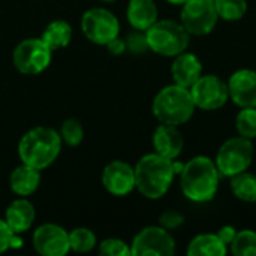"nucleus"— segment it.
<instances>
[{
	"mask_svg": "<svg viewBox=\"0 0 256 256\" xmlns=\"http://www.w3.org/2000/svg\"><path fill=\"white\" fill-rule=\"evenodd\" d=\"M216 234L219 236V238H220V240L228 246V249H230V244L232 243L234 237L237 236V230H236L234 226H231V225H225V226H222Z\"/></svg>",
	"mask_w": 256,
	"mask_h": 256,
	"instance_id": "33",
	"label": "nucleus"
},
{
	"mask_svg": "<svg viewBox=\"0 0 256 256\" xmlns=\"http://www.w3.org/2000/svg\"><path fill=\"white\" fill-rule=\"evenodd\" d=\"M14 232L4 222V219H0V255L4 254L8 249H10Z\"/></svg>",
	"mask_w": 256,
	"mask_h": 256,
	"instance_id": "31",
	"label": "nucleus"
},
{
	"mask_svg": "<svg viewBox=\"0 0 256 256\" xmlns=\"http://www.w3.org/2000/svg\"><path fill=\"white\" fill-rule=\"evenodd\" d=\"M219 21L214 0H188L182 4L180 22L190 36L210 34Z\"/></svg>",
	"mask_w": 256,
	"mask_h": 256,
	"instance_id": "9",
	"label": "nucleus"
},
{
	"mask_svg": "<svg viewBox=\"0 0 256 256\" xmlns=\"http://www.w3.org/2000/svg\"><path fill=\"white\" fill-rule=\"evenodd\" d=\"M228 252V246L219 238V236L210 232L194 237L186 250L189 256H225Z\"/></svg>",
	"mask_w": 256,
	"mask_h": 256,
	"instance_id": "20",
	"label": "nucleus"
},
{
	"mask_svg": "<svg viewBox=\"0 0 256 256\" xmlns=\"http://www.w3.org/2000/svg\"><path fill=\"white\" fill-rule=\"evenodd\" d=\"M132 256H172L176 254V240L164 226L142 228L130 243Z\"/></svg>",
	"mask_w": 256,
	"mask_h": 256,
	"instance_id": "11",
	"label": "nucleus"
},
{
	"mask_svg": "<svg viewBox=\"0 0 256 256\" xmlns=\"http://www.w3.org/2000/svg\"><path fill=\"white\" fill-rule=\"evenodd\" d=\"M40 39L51 51L66 48L72 40V27L64 20H54L45 26Z\"/></svg>",
	"mask_w": 256,
	"mask_h": 256,
	"instance_id": "21",
	"label": "nucleus"
},
{
	"mask_svg": "<svg viewBox=\"0 0 256 256\" xmlns=\"http://www.w3.org/2000/svg\"><path fill=\"white\" fill-rule=\"evenodd\" d=\"M216 12L224 21H238L248 12V0H214Z\"/></svg>",
	"mask_w": 256,
	"mask_h": 256,
	"instance_id": "24",
	"label": "nucleus"
},
{
	"mask_svg": "<svg viewBox=\"0 0 256 256\" xmlns=\"http://www.w3.org/2000/svg\"><path fill=\"white\" fill-rule=\"evenodd\" d=\"M180 189L183 195L196 204L212 201L220 183V172L216 166L214 159L208 156H195L188 160L182 170Z\"/></svg>",
	"mask_w": 256,
	"mask_h": 256,
	"instance_id": "1",
	"label": "nucleus"
},
{
	"mask_svg": "<svg viewBox=\"0 0 256 256\" xmlns=\"http://www.w3.org/2000/svg\"><path fill=\"white\" fill-rule=\"evenodd\" d=\"M81 32L92 44L105 46L120 34V21L106 8H90L81 16Z\"/></svg>",
	"mask_w": 256,
	"mask_h": 256,
	"instance_id": "8",
	"label": "nucleus"
},
{
	"mask_svg": "<svg viewBox=\"0 0 256 256\" xmlns=\"http://www.w3.org/2000/svg\"><path fill=\"white\" fill-rule=\"evenodd\" d=\"M184 216L180 213V212H177V210H166V212H164L162 214H160V218H159V225L160 226H164L165 230H168V231H172V230H177V228H180L183 224H184Z\"/></svg>",
	"mask_w": 256,
	"mask_h": 256,
	"instance_id": "30",
	"label": "nucleus"
},
{
	"mask_svg": "<svg viewBox=\"0 0 256 256\" xmlns=\"http://www.w3.org/2000/svg\"><path fill=\"white\" fill-rule=\"evenodd\" d=\"M135 168V189L147 200H160L170 190L176 172L172 160L156 152L144 154Z\"/></svg>",
	"mask_w": 256,
	"mask_h": 256,
	"instance_id": "3",
	"label": "nucleus"
},
{
	"mask_svg": "<svg viewBox=\"0 0 256 256\" xmlns=\"http://www.w3.org/2000/svg\"><path fill=\"white\" fill-rule=\"evenodd\" d=\"M166 2L171 3V4H180V6H182V4H183L184 2H188V0H166Z\"/></svg>",
	"mask_w": 256,
	"mask_h": 256,
	"instance_id": "34",
	"label": "nucleus"
},
{
	"mask_svg": "<svg viewBox=\"0 0 256 256\" xmlns=\"http://www.w3.org/2000/svg\"><path fill=\"white\" fill-rule=\"evenodd\" d=\"M99 255L102 256H132L130 244L120 238H105L98 244Z\"/></svg>",
	"mask_w": 256,
	"mask_h": 256,
	"instance_id": "28",
	"label": "nucleus"
},
{
	"mask_svg": "<svg viewBox=\"0 0 256 256\" xmlns=\"http://www.w3.org/2000/svg\"><path fill=\"white\" fill-rule=\"evenodd\" d=\"M255 148L254 141L244 136H232L226 140L216 153V166L220 177L232 178L234 176L244 172L250 168Z\"/></svg>",
	"mask_w": 256,
	"mask_h": 256,
	"instance_id": "6",
	"label": "nucleus"
},
{
	"mask_svg": "<svg viewBox=\"0 0 256 256\" xmlns=\"http://www.w3.org/2000/svg\"><path fill=\"white\" fill-rule=\"evenodd\" d=\"M236 129L240 136H244L248 140L256 138V106L249 108H240L237 117H236Z\"/></svg>",
	"mask_w": 256,
	"mask_h": 256,
	"instance_id": "27",
	"label": "nucleus"
},
{
	"mask_svg": "<svg viewBox=\"0 0 256 256\" xmlns=\"http://www.w3.org/2000/svg\"><path fill=\"white\" fill-rule=\"evenodd\" d=\"M124 42H126V51H129V52H132L135 56H141V54L148 51V44H147L146 32L135 30V32L128 34Z\"/></svg>",
	"mask_w": 256,
	"mask_h": 256,
	"instance_id": "29",
	"label": "nucleus"
},
{
	"mask_svg": "<svg viewBox=\"0 0 256 256\" xmlns=\"http://www.w3.org/2000/svg\"><path fill=\"white\" fill-rule=\"evenodd\" d=\"M63 141L60 134L48 126H36L28 129L18 141V158L21 164L36 170L51 166L62 153Z\"/></svg>",
	"mask_w": 256,
	"mask_h": 256,
	"instance_id": "2",
	"label": "nucleus"
},
{
	"mask_svg": "<svg viewBox=\"0 0 256 256\" xmlns=\"http://www.w3.org/2000/svg\"><path fill=\"white\" fill-rule=\"evenodd\" d=\"M98 244L96 234L86 226H78L69 231V246L70 250L76 254H88Z\"/></svg>",
	"mask_w": 256,
	"mask_h": 256,
	"instance_id": "23",
	"label": "nucleus"
},
{
	"mask_svg": "<svg viewBox=\"0 0 256 256\" xmlns=\"http://www.w3.org/2000/svg\"><path fill=\"white\" fill-rule=\"evenodd\" d=\"M231 192L234 196L243 202H256V176L244 171L231 178Z\"/></svg>",
	"mask_w": 256,
	"mask_h": 256,
	"instance_id": "22",
	"label": "nucleus"
},
{
	"mask_svg": "<svg viewBox=\"0 0 256 256\" xmlns=\"http://www.w3.org/2000/svg\"><path fill=\"white\" fill-rule=\"evenodd\" d=\"M189 90L195 102V106L202 111L220 110L230 100L226 81H224L220 76L214 74H202Z\"/></svg>",
	"mask_w": 256,
	"mask_h": 256,
	"instance_id": "10",
	"label": "nucleus"
},
{
	"mask_svg": "<svg viewBox=\"0 0 256 256\" xmlns=\"http://www.w3.org/2000/svg\"><path fill=\"white\" fill-rule=\"evenodd\" d=\"M196 106L192 99L190 90L178 84L165 86L158 92L152 102V112L159 123L182 126L186 124Z\"/></svg>",
	"mask_w": 256,
	"mask_h": 256,
	"instance_id": "4",
	"label": "nucleus"
},
{
	"mask_svg": "<svg viewBox=\"0 0 256 256\" xmlns=\"http://www.w3.org/2000/svg\"><path fill=\"white\" fill-rule=\"evenodd\" d=\"M153 148L158 154L168 158L171 160L178 159L184 147V138L178 130V126L160 123L153 132Z\"/></svg>",
	"mask_w": 256,
	"mask_h": 256,
	"instance_id": "15",
	"label": "nucleus"
},
{
	"mask_svg": "<svg viewBox=\"0 0 256 256\" xmlns=\"http://www.w3.org/2000/svg\"><path fill=\"white\" fill-rule=\"evenodd\" d=\"M40 170H36L30 165L21 164L9 176V188L16 196H30L33 195L40 184Z\"/></svg>",
	"mask_w": 256,
	"mask_h": 256,
	"instance_id": "19",
	"label": "nucleus"
},
{
	"mask_svg": "<svg viewBox=\"0 0 256 256\" xmlns=\"http://www.w3.org/2000/svg\"><path fill=\"white\" fill-rule=\"evenodd\" d=\"M102 186L114 196H126L135 190V168L120 159L111 160L102 170Z\"/></svg>",
	"mask_w": 256,
	"mask_h": 256,
	"instance_id": "13",
	"label": "nucleus"
},
{
	"mask_svg": "<svg viewBox=\"0 0 256 256\" xmlns=\"http://www.w3.org/2000/svg\"><path fill=\"white\" fill-rule=\"evenodd\" d=\"M230 99L238 108L256 106V70L238 69L226 81Z\"/></svg>",
	"mask_w": 256,
	"mask_h": 256,
	"instance_id": "14",
	"label": "nucleus"
},
{
	"mask_svg": "<svg viewBox=\"0 0 256 256\" xmlns=\"http://www.w3.org/2000/svg\"><path fill=\"white\" fill-rule=\"evenodd\" d=\"M148 50L162 57H176L184 51L190 44V34L180 21L158 20L146 30Z\"/></svg>",
	"mask_w": 256,
	"mask_h": 256,
	"instance_id": "5",
	"label": "nucleus"
},
{
	"mask_svg": "<svg viewBox=\"0 0 256 256\" xmlns=\"http://www.w3.org/2000/svg\"><path fill=\"white\" fill-rule=\"evenodd\" d=\"M105 46H106V50H108L112 56H122V54L126 52V42H124V39H122L120 36H117V38H114L112 40H110Z\"/></svg>",
	"mask_w": 256,
	"mask_h": 256,
	"instance_id": "32",
	"label": "nucleus"
},
{
	"mask_svg": "<svg viewBox=\"0 0 256 256\" xmlns=\"http://www.w3.org/2000/svg\"><path fill=\"white\" fill-rule=\"evenodd\" d=\"M60 138L62 141L69 146V147H78L82 140H84V128H82V123L75 118V117H70V118H66L62 126H60Z\"/></svg>",
	"mask_w": 256,
	"mask_h": 256,
	"instance_id": "26",
	"label": "nucleus"
},
{
	"mask_svg": "<svg viewBox=\"0 0 256 256\" xmlns=\"http://www.w3.org/2000/svg\"><path fill=\"white\" fill-rule=\"evenodd\" d=\"M3 219L12 232L20 236L33 226L36 220V208L26 196H20L8 206Z\"/></svg>",
	"mask_w": 256,
	"mask_h": 256,
	"instance_id": "16",
	"label": "nucleus"
},
{
	"mask_svg": "<svg viewBox=\"0 0 256 256\" xmlns=\"http://www.w3.org/2000/svg\"><path fill=\"white\" fill-rule=\"evenodd\" d=\"M230 252L236 256H256L255 231L254 230L237 231V236L230 244Z\"/></svg>",
	"mask_w": 256,
	"mask_h": 256,
	"instance_id": "25",
	"label": "nucleus"
},
{
	"mask_svg": "<svg viewBox=\"0 0 256 256\" xmlns=\"http://www.w3.org/2000/svg\"><path fill=\"white\" fill-rule=\"evenodd\" d=\"M201 75H202V63L198 58V56L184 51L174 57V62L171 64V76L174 84L190 88Z\"/></svg>",
	"mask_w": 256,
	"mask_h": 256,
	"instance_id": "17",
	"label": "nucleus"
},
{
	"mask_svg": "<svg viewBox=\"0 0 256 256\" xmlns=\"http://www.w3.org/2000/svg\"><path fill=\"white\" fill-rule=\"evenodd\" d=\"M52 51L40 38H26L14 48L12 63L22 75H39L51 64Z\"/></svg>",
	"mask_w": 256,
	"mask_h": 256,
	"instance_id": "7",
	"label": "nucleus"
},
{
	"mask_svg": "<svg viewBox=\"0 0 256 256\" xmlns=\"http://www.w3.org/2000/svg\"><path fill=\"white\" fill-rule=\"evenodd\" d=\"M100 2H105V3H112V2H116V0H100Z\"/></svg>",
	"mask_w": 256,
	"mask_h": 256,
	"instance_id": "35",
	"label": "nucleus"
},
{
	"mask_svg": "<svg viewBox=\"0 0 256 256\" xmlns=\"http://www.w3.org/2000/svg\"><path fill=\"white\" fill-rule=\"evenodd\" d=\"M126 18L135 30L146 32L159 20V10L154 0H129Z\"/></svg>",
	"mask_w": 256,
	"mask_h": 256,
	"instance_id": "18",
	"label": "nucleus"
},
{
	"mask_svg": "<svg viewBox=\"0 0 256 256\" xmlns=\"http://www.w3.org/2000/svg\"><path fill=\"white\" fill-rule=\"evenodd\" d=\"M32 244L40 256H64L69 254V231L48 222L39 225L32 236Z\"/></svg>",
	"mask_w": 256,
	"mask_h": 256,
	"instance_id": "12",
	"label": "nucleus"
}]
</instances>
